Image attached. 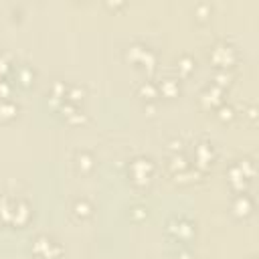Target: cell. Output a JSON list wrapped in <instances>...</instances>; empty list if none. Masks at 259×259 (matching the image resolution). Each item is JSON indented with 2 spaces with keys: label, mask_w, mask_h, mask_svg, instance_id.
<instances>
[{
  "label": "cell",
  "mask_w": 259,
  "mask_h": 259,
  "mask_svg": "<svg viewBox=\"0 0 259 259\" xmlns=\"http://www.w3.org/2000/svg\"><path fill=\"white\" fill-rule=\"evenodd\" d=\"M32 217L30 204L20 196H2L0 198V221L12 227H24Z\"/></svg>",
  "instance_id": "cell-1"
},
{
  "label": "cell",
  "mask_w": 259,
  "mask_h": 259,
  "mask_svg": "<svg viewBox=\"0 0 259 259\" xmlns=\"http://www.w3.org/2000/svg\"><path fill=\"white\" fill-rule=\"evenodd\" d=\"M154 170H156L154 162H152L150 158H146V156H138V158H134V160L130 162V168H127V172H130V180H132L136 186H146V184L152 180Z\"/></svg>",
  "instance_id": "cell-2"
},
{
  "label": "cell",
  "mask_w": 259,
  "mask_h": 259,
  "mask_svg": "<svg viewBox=\"0 0 259 259\" xmlns=\"http://www.w3.org/2000/svg\"><path fill=\"white\" fill-rule=\"evenodd\" d=\"M32 253L40 259H57L63 253V247L51 235H36L32 239Z\"/></svg>",
  "instance_id": "cell-3"
},
{
  "label": "cell",
  "mask_w": 259,
  "mask_h": 259,
  "mask_svg": "<svg viewBox=\"0 0 259 259\" xmlns=\"http://www.w3.org/2000/svg\"><path fill=\"white\" fill-rule=\"evenodd\" d=\"M125 59L138 67H146V69H154L156 67V53L142 45V42H134L125 49Z\"/></svg>",
  "instance_id": "cell-4"
},
{
  "label": "cell",
  "mask_w": 259,
  "mask_h": 259,
  "mask_svg": "<svg viewBox=\"0 0 259 259\" xmlns=\"http://www.w3.org/2000/svg\"><path fill=\"white\" fill-rule=\"evenodd\" d=\"M210 61H212L219 69H229V67H233L235 61H237V49H235L233 45L221 40V42H217V45L212 47V51H210Z\"/></svg>",
  "instance_id": "cell-5"
},
{
  "label": "cell",
  "mask_w": 259,
  "mask_h": 259,
  "mask_svg": "<svg viewBox=\"0 0 259 259\" xmlns=\"http://www.w3.org/2000/svg\"><path fill=\"white\" fill-rule=\"evenodd\" d=\"M214 162V148L210 142H198L194 146V168L196 170H204Z\"/></svg>",
  "instance_id": "cell-6"
},
{
  "label": "cell",
  "mask_w": 259,
  "mask_h": 259,
  "mask_svg": "<svg viewBox=\"0 0 259 259\" xmlns=\"http://www.w3.org/2000/svg\"><path fill=\"white\" fill-rule=\"evenodd\" d=\"M168 233H172L178 241H186V239L192 237L194 229H192V223H190L188 219H184V217H174V219H170V223H168Z\"/></svg>",
  "instance_id": "cell-7"
},
{
  "label": "cell",
  "mask_w": 259,
  "mask_h": 259,
  "mask_svg": "<svg viewBox=\"0 0 259 259\" xmlns=\"http://www.w3.org/2000/svg\"><path fill=\"white\" fill-rule=\"evenodd\" d=\"M75 166H77V170H79L81 174H91L93 168H95V158H93V154L87 152V150H79V152L75 154Z\"/></svg>",
  "instance_id": "cell-8"
},
{
  "label": "cell",
  "mask_w": 259,
  "mask_h": 259,
  "mask_svg": "<svg viewBox=\"0 0 259 259\" xmlns=\"http://www.w3.org/2000/svg\"><path fill=\"white\" fill-rule=\"evenodd\" d=\"M231 208H233V212H235L237 217H249L251 210H253V200H251V196H247L245 192H239V194L235 196Z\"/></svg>",
  "instance_id": "cell-9"
},
{
  "label": "cell",
  "mask_w": 259,
  "mask_h": 259,
  "mask_svg": "<svg viewBox=\"0 0 259 259\" xmlns=\"http://www.w3.org/2000/svg\"><path fill=\"white\" fill-rule=\"evenodd\" d=\"M71 210H73V214H75L79 221H85V219L91 217V212H93V204H91L87 198L81 196V198H75V200H73Z\"/></svg>",
  "instance_id": "cell-10"
},
{
  "label": "cell",
  "mask_w": 259,
  "mask_h": 259,
  "mask_svg": "<svg viewBox=\"0 0 259 259\" xmlns=\"http://www.w3.org/2000/svg\"><path fill=\"white\" fill-rule=\"evenodd\" d=\"M18 115V103L8 99H0V121H12Z\"/></svg>",
  "instance_id": "cell-11"
},
{
  "label": "cell",
  "mask_w": 259,
  "mask_h": 259,
  "mask_svg": "<svg viewBox=\"0 0 259 259\" xmlns=\"http://www.w3.org/2000/svg\"><path fill=\"white\" fill-rule=\"evenodd\" d=\"M158 93H162L164 97H176V95L180 93V83H178V79H172V77L162 79V83L158 85Z\"/></svg>",
  "instance_id": "cell-12"
},
{
  "label": "cell",
  "mask_w": 259,
  "mask_h": 259,
  "mask_svg": "<svg viewBox=\"0 0 259 259\" xmlns=\"http://www.w3.org/2000/svg\"><path fill=\"white\" fill-rule=\"evenodd\" d=\"M16 79H18V83H20L22 87H28V85L34 81V71H32V67L20 65V67L16 69Z\"/></svg>",
  "instance_id": "cell-13"
},
{
  "label": "cell",
  "mask_w": 259,
  "mask_h": 259,
  "mask_svg": "<svg viewBox=\"0 0 259 259\" xmlns=\"http://www.w3.org/2000/svg\"><path fill=\"white\" fill-rule=\"evenodd\" d=\"M176 65H178V73H180L182 77H188V75L194 71V61H192V57H188V55H182Z\"/></svg>",
  "instance_id": "cell-14"
},
{
  "label": "cell",
  "mask_w": 259,
  "mask_h": 259,
  "mask_svg": "<svg viewBox=\"0 0 259 259\" xmlns=\"http://www.w3.org/2000/svg\"><path fill=\"white\" fill-rule=\"evenodd\" d=\"M140 95H142L144 99H154V97H158V85H154V83H144V85L140 87Z\"/></svg>",
  "instance_id": "cell-15"
},
{
  "label": "cell",
  "mask_w": 259,
  "mask_h": 259,
  "mask_svg": "<svg viewBox=\"0 0 259 259\" xmlns=\"http://www.w3.org/2000/svg\"><path fill=\"white\" fill-rule=\"evenodd\" d=\"M12 93V85L6 81V79H0V97L2 99H8Z\"/></svg>",
  "instance_id": "cell-16"
},
{
  "label": "cell",
  "mask_w": 259,
  "mask_h": 259,
  "mask_svg": "<svg viewBox=\"0 0 259 259\" xmlns=\"http://www.w3.org/2000/svg\"><path fill=\"white\" fill-rule=\"evenodd\" d=\"M8 69H10L8 55H6V53H0V79H4V75H6Z\"/></svg>",
  "instance_id": "cell-17"
},
{
  "label": "cell",
  "mask_w": 259,
  "mask_h": 259,
  "mask_svg": "<svg viewBox=\"0 0 259 259\" xmlns=\"http://www.w3.org/2000/svg\"><path fill=\"white\" fill-rule=\"evenodd\" d=\"M194 12L198 14V18H206V16H210V6L208 4H196V8H194Z\"/></svg>",
  "instance_id": "cell-18"
},
{
  "label": "cell",
  "mask_w": 259,
  "mask_h": 259,
  "mask_svg": "<svg viewBox=\"0 0 259 259\" xmlns=\"http://www.w3.org/2000/svg\"><path fill=\"white\" fill-rule=\"evenodd\" d=\"M132 214H134V217H138V214H140V217H144V214H146V210H144L142 206H136V208H132Z\"/></svg>",
  "instance_id": "cell-19"
}]
</instances>
